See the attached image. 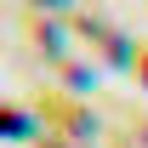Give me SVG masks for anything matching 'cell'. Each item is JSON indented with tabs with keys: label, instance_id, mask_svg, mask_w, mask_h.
Returning a JSON list of instances; mask_svg holds the SVG:
<instances>
[{
	"label": "cell",
	"instance_id": "8992f818",
	"mask_svg": "<svg viewBox=\"0 0 148 148\" xmlns=\"http://www.w3.org/2000/svg\"><path fill=\"white\" fill-rule=\"evenodd\" d=\"M29 12H69V0H23Z\"/></svg>",
	"mask_w": 148,
	"mask_h": 148
},
{
	"label": "cell",
	"instance_id": "6da1fadb",
	"mask_svg": "<svg viewBox=\"0 0 148 148\" xmlns=\"http://www.w3.org/2000/svg\"><path fill=\"white\" fill-rule=\"evenodd\" d=\"M40 120H46V137H63V143H80V148L97 137L91 108H86L74 91H46L40 97Z\"/></svg>",
	"mask_w": 148,
	"mask_h": 148
},
{
	"label": "cell",
	"instance_id": "277c9868",
	"mask_svg": "<svg viewBox=\"0 0 148 148\" xmlns=\"http://www.w3.org/2000/svg\"><path fill=\"white\" fill-rule=\"evenodd\" d=\"M57 74L69 80L74 91H86V86H91V80H97V69H86V63H74V57H63V63H57Z\"/></svg>",
	"mask_w": 148,
	"mask_h": 148
},
{
	"label": "cell",
	"instance_id": "52a82bcc",
	"mask_svg": "<svg viewBox=\"0 0 148 148\" xmlns=\"http://www.w3.org/2000/svg\"><path fill=\"white\" fill-rule=\"evenodd\" d=\"M143 143H148V120H143Z\"/></svg>",
	"mask_w": 148,
	"mask_h": 148
},
{
	"label": "cell",
	"instance_id": "5b68a950",
	"mask_svg": "<svg viewBox=\"0 0 148 148\" xmlns=\"http://www.w3.org/2000/svg\"><path fill=\"white\" fill-rule=\"evenodd\" d=\"M131 74L143 80V91H148V40H137V57H131Z\"/></svg>",
	"mask_w": 148,
	"mask_h": 148
},
{
	"label": "cell",
	"instance_id": "3957f363",
	"mask_svg": "<svg viewBox=\"0 0 148 148\" xmlns=\"http://www.w3.org/2000/svg\"><path fill=\"white\" fill-rule=\"evenodd\" d=\"M0 137H34V114H29V108H12V103H0Z\"/></svg>",
	"mask_w": 148,
	"mask_h": 148
},
{
	"label": "cell",
	"instance_id": "7a4b0ae2",
	"mask_svg": "<svg viewBox=\"0 0 148 148\" xmlns=\"http://www.w3.org/2000/svg\"><path fill=\"white\" fill-rule=\"evenodd\" d=\"M23 34H29V46H34V51H46V57H63L69 51V29H63V23H40V17H29L23 23Z\"/></svg>",
	"mask_w": 148,
	"mask_h": 148
}]
</instances>
